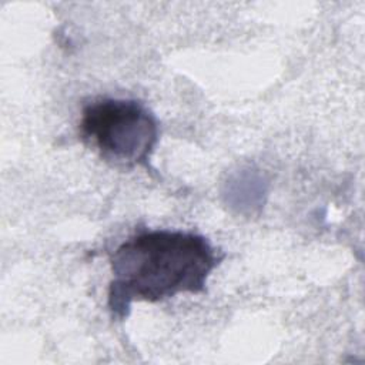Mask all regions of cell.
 <instances>
[{"instance_id":"cell-2","label":"cell","mask_w":365,"mask_h":365,"mask_svg":"<svg viewBox=\"0 0 365 365\" xmlns=\"http://www.w3.org/2000/svg\"><path fill=\"white\" fill-rule=\"evenodd\" d=\"M81 140L115 167L150 168L160 140L157 117L138 100L100 97L83 106Z\"/></svg>"},{"instance_id":"cell-1","label":"cell","mask_w":365,"mask_h":365,"mask_svg":"<svg viewBox=\"0 0 365 365\" xmlns=\"http://www.w3.org/2000/svg\"><path fill=\"white\" fill-rule=\"evenodd\" d=\"M224 255L201 234L143 230L110 254L107 307L123 321L135 301L158 302L178 294H202Z\"/></svg>"}]
</instances>
